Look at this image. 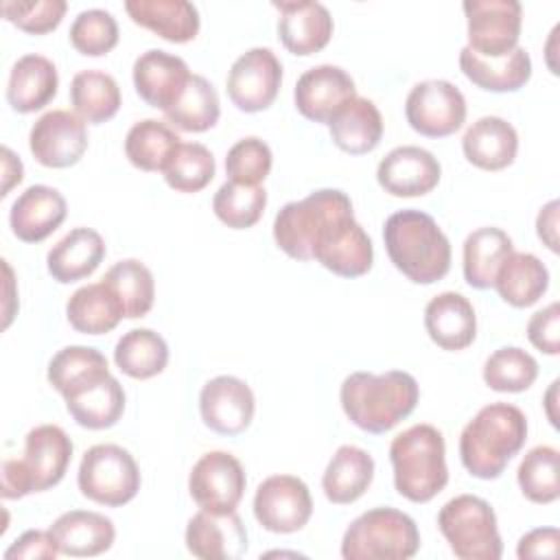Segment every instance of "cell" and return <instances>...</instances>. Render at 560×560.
Segmentation results:
<instances>
[{"mask_svg": "<svg viewBox=\"0 0 560 560\" xmlns=\"http://www.w3.org/2000/svg\"><path fill=\"white\" fill-rule=\"evenodd\" d=\"M420 398L418 381L402 370L385 374L352 372L339 389L341 409L348 420L368 433H385L411 416Z\"/></svg>", "mask_w": 560, "mask_h": 560, "instance_id": "6da1fadb", "label": "cell"}, {"mask_svg": "<svg viewBox=\"0 0 560 560\" xmlns=\"http://www.w3.org/2000/svg\"><path fill=\"white\" fill-rule=\"evenodd\" d=\"M394 267L416 284H433L451 269V243L435 219L422 210H398L383 225Z\"/></svg>", "mask_w": 560, "mask_h": 560, "instance_id": "7a4b0ae2", "label": "cell"}, {"mask_svg": "<svg viewBox=\"0 0 560 560\" xmlns=\"http://www.w3.org/2000/svg\"><path fill=\"white\" fill-rule=\"evenodd\" d=\"M527 440V418L510 402H490L462 429L459 457L477 479H497Z\"/></svg>", "mask_w": 560, "mask_h": 560, "instance_id": "3957f363", "label": "cell"}, {"mask_svg": "<svg viewBox=\"0 0 560 560\" xmlns=\"http://www.w3.org/2000/svg\"><path fill=\"white\" fill-rule=\"evenodd\" d=\"M348 219H354L350 197L337 188H319L278 210L273 219V238L287 256L295 260H313L315 249Z\"/></svg>", "mask_w": 560, "mask_h": 560, "instance_id": "277c9868", "label": "cell"}, {"mask_svg": "<svg viewBox=\"0 0 560 560\" xmlns=\"http://www.w3.org/2000/svg\"><path fill=\"white\" fill-rule=\"evenodd\" d=\"M394 486L411 503H427L448 483L444 435L433 424H413L389 444Z\"/></svg>", "mask_w": 560, "mask_h": 560, "instance_id": "5b68a950", "label": "cell"}, {"mask_svg": "<svg viewBox=\"0 0 560 560\" xmlns=\"http://www.w3.org/2000/svg\"><path fill=\"white\" fill-rule=\"evenodd\" d=\"M420 549L416 521L396 508H374L357 516L343 538L346 560H407Z\"/></svg>", "mask_w": 560, "mask_h": 560, "instance_id": "8992f818", "label": "cell"}, {"mask_svg": "<svg viewBox=\"0 0 560 560\" xmlns=\"http://www.w3.org/2000/svg\"><path fill=\"white\" fill-rule=\"evenodd\" d=\"M438 527L462 560H499L503 553L497 514L481 497L459 494L446 501L438 512Z\"/></svg>", "mask_w": 560, "mask_h": 560, "instance_id": "52a82bcc", "label": "cell"}, {"mask_svg": "<svg viewBox=\"0 0 560 560\" xmlns=\"http://www.w3.org/2000/svg\"><path fill=\"white\" fill-rule=\"evenodd\" d=\"M77 483L83 497L98 505L120 508L140 490V468L133 455L118 444L88 448L79 464Z\"/></svg>", "mask_w": 560, "mask_h": 560, "instance_id": "ba28073f", "label": "cell"}, {"mask_svg": "<svg viewBox=\"0 0 560 560\" xmlns=\"http://www.w3.org/2000/svg\"><path fill=\"white\" fill-rule=\"evenodd\" d=\"M405 116L413 131L427 138H446L466 120V98L457 85L444 79H427L411 88Z\"/></svg>", "mask_w": 560, "mask_h": 560, "instance_id": "9c48e42d", "label": "cell"}, {"mask_svg": "<svg viewBox=\"0 0 560 560\" xmlns=\"http://www.w3.org/2000/svg\"><path fill=\"white\" fill-rule=\"evenodd\" d=\"M468 48L479 57L497 59L518 46L523 9L516 0H466Z\"/></svg>", "mask_w": 560, "mask_h": 560, "instance_id": "30bf717a", "label": "cell"}, {"mask_svg": "<svg viewBox=\"0 0 560 560\" xmlns=\"http://www.w3.org/2000/svg\"><path fill=\"white\" fill-rule=\"evenodd\" d=\"M243 464L228 451H210L197 459L188 475V492L199 510L236 512L245 492Z\"/></svg>", "mask_w": 560, "mask_h": 560, "instance_id": "8fae6325", "label": "cell"}, {"mask_svg": "<svg viewBox=\"0 0 560 560\" xmlns=\"http://www.w3.org/2000/svg\"><path fill=\"white\" fill-rule=\"evenodd\" d=\"M282 63L271 48H249L232 63L225 85L230 101L247 114L267 109L280 90Z\"/></svg>", "mask_w": 560, "mask_h": 560, "instance_id": "7c38bea8", "label": "cell"}, {"mask_svg": "<svg viewBox=\"0 0 560 560\" xmlns=\"http://www.w3.org/2000/svg\"><path fill=\"white\" fill-rule=\"evenodd\" d=\"M313 514L308 486L293 475L267 477L254 494V516L267 532L293 534L300 532Z\"/></svg>", "mask_w": 560, "mask_h": 560, "instance_id": "4fadbf2b", "label": "cell"}, {"mask_svg": "<svg viewBox=\"0 0 560 560\" xmlns=\"http://www.w3.org/2000/svg\"><path fill=\"white\" fill-rule=\"evenodd\" d=\"M28 149L42 166L68 168L77 164L88 149L85 120L68 109L46 112L31 127Z\"/></svg>", "mask_w": 560, "mask_h": 560, "instance_id": "5bb4252c", "label": "cell"}, {"mask_svg": "<svg viewBox=\"0 0 560 560\" xmlns=\"http://www.w3.org/2000/svg\"><path fill=\"white\" fill-rule=\"evenodd\" d=\"M199 411L210 431L219 435H238L254 420L256 398L243 378L221 374L201 387Z\"/></svg>", "mask_w": 560, "mask_h": 560, "instance_id": "9a60e30c", "label": "cell"}, {"mask_svg": "<svg viewBox=\"0 0 560 560\" xmlns=\"http://www.w3.org/2000/svg\"><path fill=\"white\" fill-rule=\"evenodd\" d=\"M357 96L354 79L339 66L322 63L300 74L293 101L298 112L313 122H330L335 114Z\"/></svg>", "mask_w": 560, "mask_h": 560, "instance_id": "2e32d148", "label": "cell"}, {"mask_svg": "<svg viewBox=\"0 0 560 560\" xmlns=\"http://www.w3.org/2000/svg\"><path fill=\"white\" fill-rule=\"evenodd\" d=\"M442 175L438 158L416 144L392 149L376 168L378 186L394 197H420L431 192Z\"/></svg>", "mask_w": 560, "mask_h": 560, "instance_id": "e0dca14e", "label": "cell"}, {"mask_svg": "<svg viewBox=\"0 0 560 560\" xmlns=\"http://www.w3.org/2000/svg\"><path fill=\"white\" fill-rule=\"evenodd\" d=\"M72 459V440L57 424H39L24 438V457L20 459L31 490L44 492L55 488Z\"/></svg>", "mask_w": 560, "mask_h": 560, "instance_id": "ac0fdd59", "label": "cell"}, {"mask_svg": "<svg viewBox=\"0 0 560 560\" xmlns=\"http://www.w3.org/2000/svg\"><path fill=\"white\" fill-rule=\"evenodd\" d=\"M278 9V37L282 46L300 57H308L328 46L332 37V15L315 0H282Z\"/></svg>", "mask_w": 560, "mask_h": 560, "instance_id": "d6986e66", "label": "cell"}, {"mask_svg": "<svg viewBox=\"0 0 560 560\" xmlns=\"http://www.w3.org/2000/svg\"><path fill=\"white\" fill-rule=\"evenodd\" d=\"M186 549L201 560H238L247 553V529L236 512L199 510L186 525Z\"/></svg>", "mask_w": 560, "mask_h": 560, "instance_id": "ffe728a7", "label": "cell"}, {"mask_svg": "<svg viewBox=\"0 0 560 560\" xmlns=\"http://www.w3.org/2000/svg\"><path fill=\"white\" fill-rule=\"evenodd\" d=\"M190 79L188 63L166 50L151 48L133 61V85L138 96L162 112H166Z\"/></svg>", "mask_w": 560, "mask_h": 560, "instance_id": "44dd1931", "label": "cell"}, {"mask_svg": "<svg viewBox=\"0 0 560 560\" xmlns=\"http://www.w3.org/2000/svg\"><path fill=\"white\" fill-rule=\"evenodd\" d=\"M68 214L63 195L46 184L28 186L11 206L9 223L13 234L24 243H39L48 238Z\"/></svg>", "mask_w": 560, "mask_h": 560, "instance_id": "7402d4cb", "label": "cell"}, {"mask_svg": "<svg viewBox=\"0 0 560 560\" xmlns=\"http://www.w3.org/2000/svg\"><path fill=\"white\" fill-rule=\"evenodd\" d=\"M424 328L442 350H464L477 337V315L468 298L455 291L438 293L424 306Z\"/></svg>", "mask_w": 560, "mask_h": 560, "instance_id": "603a6c76", "label": "cell"}, {"mask_svg": "<svg viewBox=\"0 0 560 560\" xmlns=\"http://www.w3.org/2000/svg\"><path fill=\"white\" fill-rule=\"evenodd\" d=\"M59 553L70 558H92L105 553L116 538L114 523L98 512L70 510L63 512L50 527Z\"/></svg>", "mask_w": 560, "mask_h": 560, "instance_id": "cb8c5ba5", "label": "cell"}, {"mask_svg": "<svg viewBox=\"0 0 560 560\" xmlns=\"http://www.w3.org/2000/svg\"><path fill=\"white\" fill-rule=\"evenodd\" d=\"M462 149L472 166L483 171H501L516 160L518 133L505 118L483 116L466 129Z\"/></svg>", "mask_w": 560, "mask_h": 560, "instance_id": "d4e9b609", "label": "cell"}, {"mask_svg": "<svg viewBox=\"0 0 560 560\" xmlns=\"http://www.w3.org/2000/svg\"><path fill=\"white\" fill-rule=\"evenodd\" d=\"M103 258V236L92 228H74L50 247L46 256V267L52 280H57L59 284H70L92 276Z\"/></svg>", "mask_w": 560, "mask_h": 560, "instance_id": "484cf974", "label": "cell"}, {"mask_svg": "<svg viewBox=\"0 0 560 560\" xmlns=\"http://www.w3.org/2000/svg\"><path fill=\"white\" fill-rule=\"evenodd\" d=\"M125 11L138 26L173 44L195 39L201 26L199 11L188 0H127Z\"/></svg>", "mask_w": 560, "mask_h": 560, "instance_id": "4316f807", "label": "cell"}, {"mask_svg": "<svg viewBox=\"0 0 560 560\" xmlns=\"http://www.w3.org/2000/svg\"><path fill=\"white\" fill-rule=\"evenodd\" d=\"M59 88V74L55 63L44 55L20 57L7 83V101L20 114H31L46 107Z\"/></svg>", "mask_w": 560, "mask_h": 560, "instance_id": "83f0119b", "label": "cell"}, {"mask_svg": "<svg viewBox=\"0 0 560 560\" xmlns=\"http://www.w3.org/2000/svg\"><path fill=\"white\" fill-rule=\"evenodd\" d=\"M63 400L72 420L92 431L114 427L125 411V389L112 374L74 389Z\"/></svg>", "mask_w": 560, "mask_h": 560, "instance_id": "f1b7e54d", "label": "cell"}, {"mask_svg": "<svg viewBox=\"0 0 560 560\" xmlns=\"http://www.w3.org/2000/svg\"><path fill=\"white\" fill-rule=\"evenodd\" d=\"M459 68L468 81L488 92H516L532 77L529 52L521 46L497 59L479 57L464 46L459 50Z\"/></svg>", "mask_w": 560, "mask_h": 560, "instance_id": "f546056e", "label": "cell"}, {"mask_svg": "<svg viewBox=\"0 0 560 560\" xmlns=\"http://www.w3.org/2000/svg\"><path fill=\"white\" fill-rule=\"evenodd\" d=\"M374 479V459L365 448L343 444L330 457L322 488L330 503L348 505L365 494Z\"/></svg>", "mask_w": 560, "mask_h": 560, "instance_id": "4dcf8cb0", "label": "cell"}, {"mask_svg": "<svg viewBox=\"0 0 560 560\" xmlns=\"http://www.w3.org/2000/svg\"><path fill=\"white\" fill-rule=\"evenodd\" d=\"M328 129L332 142L341 151L350 155H363L378 147L383 138V118L370 98L354 96L335 114V118L328 122Z\"/></svg>", "mask_w": 560, "mask_h": 560, "instance_id": "1f68e13d", "label": "cell"}, {"mask_svg": "<svg viewBox=\"0 0 560 560\" xmlns=\"http://www.w3.org/2000/svg\"><path fill=\"white\" fill-rule=\"evenodd\" d=\"M322 267L341 278H359L372 269L374 247L357 219H348L313 256Z\"/></svg>", "mask_w": 560, "mask_h": 560, "instance_id": "d6a6232c", "label": "cell"}, {"mask_svg": "<svg viewBox=\"0 0 560 560\" xmlns=\"http://www.w3.org/2000/svg\"><path fill=\"white\" fill-rule=\"evenodd\" d=\"M549 287V271L545 262L529 252H512L497 271L494 289L501 300L516 308L536 304Z\"/></svg>", "mask_w": 560, "mask_h": 560, "instance_id": "836d02e7", "label": "cell"}, {"mask_svg": "<svg viewBox=\"0 0 560 560\" xmlns=\"http://www.w3.org/2000/svg\"><path fill=\"white\" fill-rule=\"evenodd\" d=\"M179 144L182 138L168 122L144 118L127 131L125 155L140 171L164 173L171 160L175 158Z\"/></svg>", "mask_w": 560, "mask_h": 560, "instance_id": "e575fe53", "label": "cell"}, {"mask_svg": "<svg viewBox=\"0 0 560 560\" xmlns=\"http://www.w3.org/2000/svg\"><path fill=\"white\" fill-rule=\"evenodd\" d=\"M514 252L512 238L501 228H477L464 241V278L472 289L494 287L503 260Z\"/></svg>", "mask_w": 560, "mask_h": 560, "instance_id": "d590c367", "label": "cell"}, {"mask_svg": "<svg viewBox=\"0 0 560 560\" xmlns=\"http://www.w3.org/2000/svg\"><path fill=\"white\" fill-rule=\"evenodd\" d=\"M66 317L77 332L103 335L114 330L125 313L114 291L101 280L85 284L70 295L66 304Z\"/></svg>", "mask_w": 560, "mask_h": 560, "instance_id": "8d00e7d4", "label": "cell"}, {"mask_svg": "<svg viewBox=\"0 0 560 560\" xmlns=\"http://www.w3.org/2000/svg\"><path fill=\"white\" fill-rule=\"evenodd\" d=\"M114 361L118 370L131 378H153L164 372L168 363V346L164 337L151 328H131L118 339Z\"/></svg>", "mask_w": 560, "mask_h": 560, "instance_id": "74e56055", "label": "cell"}, {"mask_svg": "<svg viewBox=\"0 0 560 560\" xmlns=\"http://www.w3.org/2000/svg\"><path fill=\"white\" fill-rule=\"evenodd\" d=\"M70 103L85 122L101 125L120 109V88L103 70H81L70 83Z\"/></svg>", "mask_w": 560, "mask_h": 560, "instance_id": "f35d334b", "label": "cell"}, {"mask_svg": "<svg viewBox=\"0 0 560 560\" xmlns=\"http://www.w3.org/2000/svg\"><path fill=\"white\" fill-rule=\"evenodd\" d=\"M219 114H221L219 94L214 85L201 74H190L177 101L164 112L166 120L173 127L190 133H201L212 129L219 120Z\"/></svg>", "mask_w": 560, "mask_h": 560, "instance_id": "ab89813d", "label": "cell"}, {"mask_svg": "<svg viewBox=\"0 0 560 560\" xmlns=\"http://www.w3.org/2000/svg\"><path fill=\"white\" fill-rule=\"evenodd\" d=\"M101 280L114 291L127 319L144 317L151 311L155 300V282L151 269L144 262L136 258L118 260L105 271Z\"/></svg>", "mask_w": 560, "mask_h": 560, "instance_id": "60d3db41", "label": "cell"}, {"mask_svg": "<svg viewBox=\"0 0 560 560\" xmlns=\"http://www.w3.org/2000/svg\"><path fill=\"white\" fill-rule=\"evenodd\" d=\"M105 374H109L105 354L90 346H66L48 363V383L61 396H68Z\"/></svg>", "mask_w": 560, "mask_h": 560, "instance_id": "b9f144b4", "label": "cell"}, {"mask_svg": "<svg viewBox=\"0 0 560 560\" xmlns=\"http://www.w3.org/2000/svg\"><path fill=\"white\" fill-rule=\"evenodd\" d=\"M558 459L560 453L553 446L540 444L525 453L518 464L516 481L525 499L532 503H553L560 497V479H558Z\"/></svg>", "mask_w": 560, "mask_h": 560, "instance_id": "7bdbcfd3", "label": "cell"}, {"mask_svg": "<svg viewBox=\"0 0 560 560\" xmlns=\"http://www.w3.org/2000/svg\"><path fill=\"white\" fill-rule=\"evenodd\" d=\"M538 376L536 359L518 346L494 350L483 363V383L494 392L518 394L534 385Z\"/></svg>", "mask_w": 560, "mask_h": 560, "instance_id": "ee69618b", "label": "cell"}, {"mask_svg": "<svg viewBox=\"0 0 560 560\" xmlns=\"http://www.w3.org/2000/svg\"><path fill=\"white\" fill-rule=\"evenodd\" d=\"M267 206V190L262 186H247L225 182L212 197V210L221 223L232 230H247L256 225Z\"/></svg>", "mask_w": 560, "mask_h": 560, "instance_id": "f6af8a7d", "label": "cell"}, {"mask_svg": "<svg viewBox=\"0 0 560 560\" xmlns=\"http://www.w3.org/2000/svg\"><path fill=\"white\" fill-rule=\"evenodd\" d=\"M214 171V155L208 147L199 142H182L164 171V179L177 192H199L212 182Z\"/></svg>", "mask_w": 560, "mask_h": 560, "instance_id": "bcb514c9", "label": "cell"}, {"mask_svg": "<svg viewBox=\"0 0 560 560\" xmlns=\"http://www.w3.org/2000/svg\"><path fill=\"white\" fill-rule=\"evenodd\" d=\"M118 22L105 9H85L70 24V44L88 57L107 55L118 44Z\"/></svg>", "mask_w": 560, "mask_h": 560, "instance_id": "7dc6e473", "label": "cell"}, {"mask_svg": "<svg viewBox=\"0 0 560 560\" xmlns=\"http://www.w3.org/2000/svg\"><path fill=\"white\" fill-rule=\"evenodd\" d=\"M273 164L271 149L265 140L256 136L241 138L225 155V175L228 182L234 184H247V186H260L265 177L269 175Z\"/></svg>", "mask_w": 560, "mask_h": 560, "instance_id": "c3c4849f", "label": "cell"}, {"mask_svg": "<svg viewBox=\"0 0 560 560\" xmlns=\"http://www.w3.org/2000/svg\"><path fill=\"white\" fill-rule=\"evenodd\" d=\"M66 0H4L2 15L20 31L46 35L55 31L66 15Z\"/></svg>", "mask_w": 560, "mask_h": 560, "instance_id": "681fc988", "label": "cell"}, {"mask_svg": "<svg viewBox=\"0 0 560 560\" xmlns=\"http://www.w3.org/2000/svg\"><path fill=\"white\" fill-rule=\"evenodd\" d=\"M527 337L534 348L545 354L560 352V304L551 302L549 306L536 311L527 322Z\"/></svg>", "mask_w": 560, "mask_h": 560, "instance_id": "f907efd6", "label": "cell"}, {"mask_svg": "<svg viewBox=\"0 0 560 560\" xmlns=\"http://www.w3.org/2000/svg\"><path fill=\"white\" fill-rule=\"evenodd\" d=\"M57 553H59V549H57V542L50 532L28 529L4 551V558L7 560H15V558L52 560Z\"/></svg>", "mask_w": 560, "mask_h": 560, "instance_id": "816d5d0a", "label": "cell"}, {"mask_svg": "<svg viewBox=\"0 0 560 560\" xmlns=\"http://www.w3.org/2000/svg\"><path fill=\"white\" fill-rule=\"evenodd\" d=\"M560 547V532L556 527H538L521 536L516 556L525 558H558Z\"/></svg>", "mask_w": 560, "mask_h": 560, "instance_id": "f5cc1de1", "label": "cell"}, {"mask_svg": "<svg viewBox=\"0 0 560 560\" xmlns=\"http://www.w3.org/2000/svg\"><path fill=\"white\" fill-rule=\"evenodd\" d=\"M31 492L33 490L20 459H4L2 462V499H22Z\"/></svg>", "mask_w": 560, "mask_h": 560, "instance_id": "db71d44e", "label": "cell"}, {"mask_svg": "<svg viewBox=\"0 0 560 560\" xmlns=\"http://www.w3.org/2000/svg\"><path fill=\"white\" fill-rule=\"evenodd\" d=\"M558 199H551L536 217V234L551 252H558Z\"/></svg>", "mask_w": 560, "mask_h": 560, "instance_id": "11a10c76", "label": "cell"}, {"mask_svg": "<svg viewBox=\"0 0 560 560\" xmlns=\"http://www.w3.org/2000/svg\"><path fill=\"white\" fill-rule=\"evenodd\" d=\"M2 155H4V186H2V197H7L9 195V190H11V186L13 184H20L22 182V177H24V168H22V162H20V158H15L13 155V151L9 149V147H4L2 149Z\"/></svg>", "mask_w": 560, "mask_h": 560, "instance_id": "9f6ffc18", "label": "cell"}, {"mask_svg": "<svg viewBox=\"0 0 560 560\" xmlns=\"http://www.w3.org/2000/svg\"><path fill=\"white\" fill-rule=\"evenodd\" d=\"M556 389H558V381H553L551 387H549V392H547V416H549V420H551L553 427H558V420H556V416H553V411H551V402H553Z\"/></svg>", "mask_w": 560, "mask_h": 560, "instance_id": "6f0895ef", "label": "cell"}]
</instances>
